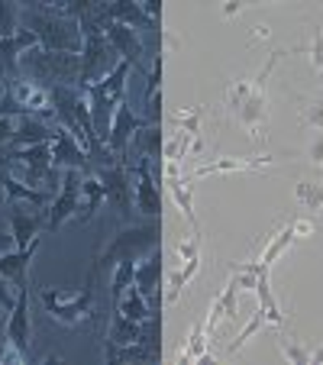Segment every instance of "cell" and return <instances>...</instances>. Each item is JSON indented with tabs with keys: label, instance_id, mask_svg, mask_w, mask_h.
Returning a JSON list of instances; mask_svg holds the SVG:
<instances>
[{
	"label": "cell",
	"instance_id": "31",
	"mask_svg": "<svg viewBox=\"0 0 323 365\" xmlns=\"http://www.w3.org/2000/svg\"><path fill=\"white\" fill-rule=\"evenodd\" d=\"M200 272V259H191V262H181V269L168 278V294H165V304H175L181 297V291L191 284V278Z\"/></svg>",
	"mask_w": 323,
	"mask_h": 365
},
{
	"label": "cell",
	"instance_id": "7",
	"mask_svg": "<svg viewBox=\"0 0 323 365\" xmlns=\"http://www.w3.org/2000/svg\"><path fill=\"white\" fill-rule=\"evenodd\" d=\"M94 178L101 181L103 197L111 200V207L120 214V220H133L136 210V187H133V168L123 165V159L111 155L107 162H94L91 165Z\"/></svg>",
	"mask_w": 323,
	"mask_h": 365
},
{
	"label": "cell",
	"instance_id": "24",
	"mask_svg": "<svg viewBox=\"0 0 323 365\" xmlns=\"http://www.w3.org/2000/svg\"><path fill=\"white\" fill-rule=\"evenodd\" d=\"M81 175H84V178H81V197H78L75 220L78 223H91L107 197H103V187H101V181L94 178V172H81Z\"/></svg>",
	"mask_w": 323,
	"mask_h": 365
},
{
	"label": "cell",
	"instance_id": "22",
	"mask_svg": "<svg viewBox=\"0 0 323 365\" xmlns=\"http://www.w3.org/2000/svg\"><path fill=\"white\" fill-rule=\"evenodd\" d=\"M236 294H240V282H236L233 275H230L227 288H223L220 297H213L210 304V314H207V336H217V327L223 324V320H236Z\"/></svg>",
	"mask_w": 323,
	"mask_h": 365
},
{
	"label": "cell",
	"instance_id": "26",
	"mask_svg": "<svg viewBox=\"0 0 323 365\" xmlns=\"http://www.w3.org/2000/svg\"><path fill=\"white\" fill-rule=\"evenodd\" d=\"M58 130L62 126H46L39 117H20L16 120V133H14V143L10 145H36V143H56Z\"/></svg>",
	"mask_w": 323,
	"mask_h": 365
},
{
	"label": "cell",
	"instance_id": "39",
	"mask_svg": "<svg viewBox=\"0 0 323 365\" xmlns=\"http://www.w3.org/2000/svg\"><path fill=\"white\" fill-rule=\"evenodd\" d=\"M200 236H204V233H200V230H194L191 240L181 242V246H178V262H191V259H200V242H204Z\"/></svg>",
	"mask_w": 323,
	"mask_h": 365
},
{
	"label": "cell",
	"instance_id": "48",
	"mask_svg": "<svg viewBox=\"0 0 323 365\" xmlns=\"http://www.w3.org/2000/svg\"><path fill=\"white\" fill-rule=\"evenodd\" d=\"M10 240H14V233H7V230L0 227V252H7V246H10Z\"/></svg>",
	"mask_w": 323,
	"mask_h": 365
},
{
	"label": "cell",
	"instance_id": "2",
	"mask_svg": "<svg viewBox=\"0 0 323 365\" xmlns=\"http://www.w3.org/2000/svg\"><path fill=\"white\" fill-rule=\"evenodd\" d=\"M20 20L29 33L36 36L39 48H48V52H71V56H81L84 52V33L81 23L71 20V16L52 14L39 4V7H20Z\"/></svg>",
	"mask_w": 323,
	"mask_h": 365
},
{
	"label": "cell",
	"instance_id": "15",
	"mask_svg": "<svg viewBox=\"0 0 323 365\" xmlns=\"http://www.w3.org/2000/svg\"><path fill=\"white\" fill-rule=\"evenodd\" d=\"M133 168V181H136V210L145 217H155L162 220V191L155 185V175H152V162L149 159H139V165Z\"/></svg>",
	"mask_w": 323,
	"mask_h": 365
},
{
	"label": "cell",
	"instance_id": "49",
	"mask_svg": "<svg viewBox=\"0 0 323 365\" xmlns=\"http://www.w3.org/2000/svg\"><path fill=\"white\" fill-rule=\"evenodd\" d=\"M310 362L323 365V346H317V349H310Z\"/></svg>",
	"mask_w": 323,
	"mask_h": 365
},
{
	"label": "cell",
	"instance_id": "38",
	"mask_svg": "<svg viewBox=\"0 0 323 365\" xmlns=\"http://www.w3.org/2000/svg\"><path fill=\"white\" fill-rule=\"evenodd\" d=\"M278 349L284 352V359H288L291 365H307L310 362V349H307V346L294 343V339H288V336H278Z\"/></svg>",
	"mask_w": 323,
	"mask_h": 365
},
{
	"label": "cell",
	"instance_id": "8",
	"mask_svg": "<svg viewBox=\"0 0 323 365\" xmlns=\"http://www.w3.org/2000/svg\"><path fill=\"white\" fill-rule=\"evenodd\" d=\"M10 159L14 168H23V185H42L56 187V168H52V143H36V145H10Z\"/></svg>",
	"mask_w": 323,
	"mask_h": 365
},
{
	"label": "cell",
	"instance_id": "46",
	"mask_svg": "<svg viewBox=\"0 0 323 365\" xmlns=\"http://www.w3.org/2000/svg\"><path fill=\"white\" fill-rule=\"evenodd\" d=\"M7 320H0V362H4V356H7Z\"/></svg>",
	"mask_w": 323,
	"mask_h": 365
},
{
	"label": "cell",
	"instance_id": "12",
	"mask_svg": "<svg viewBox=\"0 0 323 365\" xmlns=\"http://www.w3.org/2000/svg\"><path fill=\"white\" fill-rule=\"evenodd\" d=\"M7 343L14 346L23 359L29 356V346H33V324H29V282L16 288V304L10 307V320H7Z\"/></svg>",
	"mask_w": 323,
	"mask_h": 365
},
{
	"label": "cell",
	"instance_id": "10",
	"mask_svg": "<svg viewBox=\"0 0 323 365\" xmlns=\"http://www.w3.org/2000/svg\"><path fill=\"white\" fill-rule=\"evenodd\" d=\"M162 272H165V252H162V246H155L149 255H143L136 262V272H133V284L152 304V310H162Z\"/></svg>",
	"mask_w": 323,
	"mask_h": 365
},
{
	"label": "cell",
	"instance_id": "9",
	"mask_svg": "<svg viewBox=\"0 0 323 365\" xmlns=\"http://www.w3.org/2000/svg\"><path fill=\"white\" fill-rule=\"evenodd\" d=\"M94 278H97V272L91 269L88 284H84L81 291H75V294H71L68 301L42 304V307H46V314H48L52 320H58V324H68V327L91 320V317H94Z\"/></svg>",
	"mask_w": 323,
	"mask_h": 365
},
{
	"label": "cell",
	"instance_id": "51",
	"mask_svg": "<svg viewBox=\"0 0 323 365\" xmlns=\"http://www.w3.org/2000/svg\"><path fill=\"white\" fill-rule=\"evenodd\" d=\"M7 84H10V81H4V75H0V97H4V91H7Z\"/></svg>",
	"mask_w": 323,
	"mask_h": 365
},
{
	"label": "cell",
	"instance_id": "3",
	"mask_svg": "<svg viewBox=\"0 0 323 365\" xmlns=\"http://www.w3.org/2000/svg\"><path fill=\"white\" fill-rule=\"evenodd\" d=\"M20 71L26 81L39 84V88H78L81 84V56L71 52H48V48H26L20 56Z\"/></svg>",
	"mask_w": 323,
	"mask_h": 365
},
{
	"label": "cell",
	"instance_id": "33",
	"mask_svg": "<svg viewBox=\"0 0 323 365\" xmlns=\"http://www.w3.org/2000/svg\"><path fill=\"white\" fill-rule=\"evenodd\" d=\"M294 197L304 210H320L323 207V185H310V181H301L294 187Z\"/></svg>",
	"mask_w": 323,
	"mask_h": 365
},
{
	"label": "cell",
	"instance_id": "30",
	"mask_svg": "<svg viewBox=\"0 0 323 365\" xmlns=\"http://www.w3.org/2000/svg\"><path fill=\"white\" fill-rule=\"evenodd\" d=\"M255 294H259V307H262V314H265V327H282L284 314H282V307H278L275 294H272V282H268V275H259V282H255Z\"/></svg>",
	"mask_w": 323,
	"mask_h": 365
},
{
	"label": "cell",
	"instance_id": "20",
	"mask_svg": "<svg viewBox=\"0 0 323 365\" xmlns=\"http://www.w3.org/2000/svg\"><path fill=\"white\" fill-rule=\"evenodd\" d=\"M7 91L23 107L26 117H46V113H52V97H48V91L39 88V84L26 81V78H16V81L7 84Z\"/></svg>",
	"mask_w": 323,
	"mask_h": 365
},
{
	"label": "cell",
	"instance_id": "4",
	"mask_svg": "<svg viewBox=\"0 0 323 365\" xmlns=\"http://www.w3.org/2000/svg\"><path fill=\"white\" fill-rule=\"evenodd\" d=\"M133 75V65L130 62H120L111 75L103 78L97 84H88L84 97H88V107H91V120H94V136L101 143H107L111 136V126H113V117H117V107L123 103V94H126V78Z\"/></svg>",
	"mask_w": 323,
	"mask_h": 365
},
{
	"label": "cell",
	"instance_id": "45",
	"mask_svg": "<svg viewBox=\"0 0 323 365\" xmlns=\"http://www.w3.org/2000/svg\"><path fill=\"white\" fill-rule=\"evenodd\" d=\"M294 233H297V240H301V236H310L314 233V223L310 220H294Z\"/></svg>",
	"mask_w": 323,
	"mask_h": 365
},
{
	"label": "cell",
	"instance_id": "41",
	"mask_svg": "<svg viewBox=\"0 0 323 365\" xmlns=\"http://www.w3.org/2000/svg\"><path fill=\"white\" fill-rule=\"evenodd\" d=\"M14 304H16V294L10 291V278L0 275V307L10 314V307H14Z\"/></svg>",
	"mask_w": 323,
	"mask_h": 365
},
{
	"label": "cell",
	"instance_id": "43",
	"mask_svg": "<svg viewBox=\"0 0 323 365\" xmlns=\"http://www.w3.org/2000/svg\"><path fill=\"white\" fill-rule=\"evenodd\" d=\"M143 7V14L149 16V20H162V0H145V4H139Z\"/></svg>",
	"mask_w": 323,
	"mask_h": 365
},
{
	"label": "cell",
	"instance_id": "16",
	"mask_svg": "<svg viewBox=\"0 0 323 365\" xmlns=\"http://www.w3.org/2000/svg\"><path fill=\"white\" fill-rule=\"evenodd\" d=\"M149 120L145 117H136V113L126 107V101L117 107V117H113V126H111V136H107V149L117 155V159H126V152H130V143L139 130H145Z\"/></svg>",
	"mask_w": 323,
	"mask_h": 365
},
{
	"label": "cell",
	"instance_id": "1",
	"mask_svg": "<svg viewBox=\"0 0 323 365\" xmlns=\"http://www.w3.org/2000/svg\"><path fill=\"white\" fill-rule=\"evenodd\" d=\"M103 4H88V10L81 14V33H84V52H81V84L78 88H88V84H97L111 75L123 58L117 56V48L111 46L107 33H103Z\"/></svg>",
	"mask_w": 323,
	"mask_h": 365
},
{
	"label": "cell",
	"instance_id": "5",
	"mask_svg": "<svg viewBox=\"0 0 323 365\" xmlns=\"http://www.w3.org/2000/svg\"><path fill=\"white\" fill-rule=\"evenodd\" d=\"M158 242H162V220H155V217H149L145 223H136V227H123L101 252H97L94 272L107 269V265H117V262H123V259L139 262V259L149 255Z\"/></svg>",
	"mask_w": 323,
	"mask_h": 365
},
{
	"label": "cell",
	"instance_id": "23",
	"mask_svg": "<svg viewBox=\"0 0 323 365\" xmlns=\"http://www.w3.org/2000/svg\"><path fill=\"white\" fill-rule=\"evenodd\" d=\"M39 242L42 240L36 236L26 249H16V252H4V255H0V275L10 278L16 288H20V284H26L29 282L26 269H29V262H33V255H36V249H39Z\"/></svg>",
	"mask_w": 323,
	"mask_h": 365
},
{
	"label": "cell",
	"instance_id": "40",
	"mask_svg": "<svg viewBox=\"0 0 323 365\" xmlns=\"http://www.w3.org/2000/svg\"><path fill=\"white\" fill-rule=\"evenodd\" d=\"M14 172V159H10V149L7 145H0V204H4V197H7V191H4V185H7V175Z\"/></svg>",
	"mask_w": 323,
	"mask_h": 365
},
{
	"label": "cell",
	"instance_id": "13",
	"mask_svg": "<svg viewBox=\"0 0 323 365\" xmlns=\"http://www.w3.org/2000/svg\"><path fill=\"white\" fill-rule=\"evenodd\" d=\"M7 217H10V233H14L16 249H26L29 242L39 236V230L48 223V210L46 207H23V204H7Z\"/></svg>",
	"mask_w": 323,
	"mask_h": 365
},
{
	"label": "cell",
	"instance_id": "18",
	"mask_svg": "<svg viewBox=\"0 0 323 365\" xmlns=\"http://www.w3.org/2000/svg\"><path fill=\"white\" fill-rule=\"evenodd\" d=\"M103 14H107V20H117V23H123V26L152 36V39H155V48H162V29H158L155 20H149V16L143 14V7H139V4H130V0L103 4Z\"/></svg>",
	"mask_w": 323,
	"mask_h": 365
},
{
	"label": "cell",
	"instance_id": "17",
	"mask_svg": "<svg viewBox=\"0 0 323 365\" xmlns=\"http://www.w3.org/2000/svg\"><path fill=\"white\" fill-rule=\"evenodd\" d=\"M275 165L272 155H249V159H240V155H223V159H213V162H204L198 165L191 175H188V185L198 178H207V175H233V172H262V168Z\"/></svg>",
	"mask_w": 323,
	"mask_h": 365
},
{
	"label": "cell",
	"instance_id": "19",
	"mask_svg": "<svg viewBox=\"0 0 323 365\" xmlns=\"http://www.w3.org/2000/svg\"><path fill=\"white\" fill-rule=\"evenodd\" d=\"M52 168H78V172H91V152L71 136L68 130H58L56 143H52Z\"/></svg>",
	"mask_w": 323,
	"mask_h": 365
},
{
	"label": "cell",
	"instance_id": "29",
	"mask_svg": "<svg viewBox=\"0 0 323 365\" xmlns=\"http://www.w3.org/2000/svg\"><path fill=\"white\" fill-rule=\"evenodd\" d=\"M200 120H204V103H200V107H191V110H178V113H175V123L181 126L178 133H185V136L191 139V152H194V155H200V149H204V139H200Z\"/></svg>",
	"mask_w": 323,
	"mask_h": 365
},
{
	"label": "cell",
	"instance_id": "11",
	"mask_svg": "<svg viewBox=\"0 0 323 365\" xmlns=\"http://www.w3.org/2000/svg\"><path fill=\"white\" fill-rule=\"evenodd\" d=\"M81 178H84V175L78 172V168H68V172L62 175V191H58L56 200L48 204V223H46L48 233H56L65 220H71V217H75L78 197H81Z\"/></svg>",
	"mask_w": 323,
	"mask_h": 365
},
{
	"label": "cell",
	"instance_id": "44",
	"mask_svg": "<svg viewBox=\"0 0 323 365\" xmlns=\"http://www.w3.org/2000/svg\"><path fill=\"white\" fill-rule=\"evenodd\" d=\"M307 155H310V162H314V165H323V136H317L314 143H310Z\"/></svg>",
	"mask_w": 323,
	"mask_h": 365
},
{
	"label": "cell",
	"instance_id": "36",
	"mask_svg": "<svg viewBox=\"0 0 323 365\" xmlns=\"http://www.w3.org/2000/svg\"><path fill=\"white\" fill-rule=\"evenodd\" d=\"M301 52H307V56L314 58V68L323 75V29H314L310 42H304V46H294V48H291V56H301Z\"/></svg>",
	"mask_w": 323,
	"mask_h": 365
},
{
	"label": "cell",
	"instance_id": "47",
	"mask_svg": "<svg viewBox=\"0 0 323 365\" xmlns=\"http://www.w3.org/2000/svg\"><path fill=\"white\" fill-rule=\"evenodd\" d=\"M242 4H236V0H230V4H223V16H240L242 14Z\"/></svg>",
	"mask_w": 323,
	"mask_h": 365
},
{
	"label": "cell",
	"instance_id": "42",
	"mask_svg": "<svg viewBox=\"0 0 323 365\" xmlns=\"http://www.w3.org/2000/svg\"><path fill=\"white\" fill-rule=\"evenodd\" d=\"M14 133H16V120L14 117H4V120H0V145H10V143H14Z\"/></svg>",
	"mask_w": 323,
	"mask_h": 365
},
{
	"label": "cell",
	"instance_id": "14",
	"mask_svg": "<svg viewBox=\"0 0 323 365\" xmlns=\"http://www.w3.org/2000/svg\"><path fill=\"white\" fill-rule=\"evenodd\" d=\"M103 33H107L111 46L117 48V56L123 58V62H130L136 71H145V42L136 36V29L123 26V23H117V20H103ZM145 75H149V71H145Z\"/></svg>",
	"mask_w": 323,
	"mask_h": 365
},
{
	"label": "cell",
	"instance_id": "21",
	"mask_svg": "<svg viewBox=\"0 0 323 365\" xmlns=\"http://www.w3.org/2000/svg\"><path fill=\"white\" fill-rule=\"evenodd\" d=\"M33 46H39V42H36V36L29 29H20L10 39H0V75H7L10 81H16V75H20V56Z\"/></svg>",
	"mask_w": 323,
	"mask_h": 365
},
{
	"label": "cell",
	"instance_id": "27",
	"mask_svg": "<svg viewBox=\"0 0 323 365\" xmlns=\"http://www.w3.org/2000/svg\"><path fill=\"white\" fill-rule=\"evenodd\" d=\"M113 310H117V314H123L126 320H136V324H145V320L155 314V310H152V304L139 294L136 284H130V288H126L123 294L113 301Z\"/></svg>",
	"mask_w": 323,
	"mask_h": 365
},
{
	"label": "cell",
	"instance_id": "34",
	"mask_svg": "<svg viewBox=\"0 0 323 365\" xmlns=\"http://www.w3.org/2000/svg\"><path fill=\"white\" fill-rule=\"evenodd\" d=\"M301 123L323 130V97H301Z\"/></svg>",
	"mask_w": 323,
	"mask_h": 365
},
{
	"label": "cell",
	"instance_id": "35",
	"mask_svg": "<svg viewBox=\"0 0 323 365\" xmlns=\"http://www.w3.org/2000/svg\"><path fill=\"white\" fill-rule=\"evenodd\" d=\"M16 33H20V7L0 0V39H10Z\"/></svg>",
	"mask_w": 323,
	"mask_h": 365
},
{
	"label": "cell",
	"instance_id": "6",
	"mask_svg": "<svg viewBox=\"0 0 323 365\" xmlns=\"http://www.w3.org/2000/svg\"><path fill=\"white\" fill-rule=\"evenodd\" d=\"M282 56H288V52L278 48V52L268 56V62L262 65V71L255 75V84H252V91H249V97L233 110V117L249 130V136H252L255 145H262L268 139V94H265V84H268V78H272V71H275V65L282 62Z\"/></svg>",
	"mask_w": 323,
	"mask_h": 365
},
{
	"label": "cell",
	"instance_id": "50",
	"mask_svg": "<svg viewBox=\"0 0 323 365\" xmlns=\"http://www.w3.org/2000/svg\"><path fill=\"white\" fill-rule=\"evenodd\" d=\"M255 39H268V26H255Z\"/></svg>",
	"mask_w": 323,
	"mask_h": 365
},
{
	"label": "cell",
	"instance_id": "28",
	"mask_svg": "<svg viewBox=\"0 0 323 365\" xmlns=\"http://www.w3.org/2000/svg\"><path fill=\"white\" fill-rule=\"evenodd\" d=\"M4 191H7V204H33V207H48V204H52V194H48L46 187L23 185L20 178H14V172L7 175V185H4Z\"/></svg>",
	"mask_w": 323,
	"mask_h": 365
},
{
	"label": "cell",
	"instance_id": "25",
	"mask_svg": "<svg viewBox=\"0 0 323 365\" xmlns=\"http://www.w3.org/2000/svg\"><path fill=\"white\" fill-rule=\"evenodd\" d=\"M207 346H210L207 324H204V320H198V324L191 327V333L185 336V343H181L175 362H178V365H185V362H210V352H207Z\"/></svg>",
	"mask_w": 323,
	"mask_h": 365
},
{
	"label": "cell",
	"instance_id": "37",
	"mask_svg": "<svg viewBox=\"0 0 323 365\" xmlns=\"http://www.w3.org/2000/svg\"><path fill=\"white\" fill-rule=\"evenodd\" d=\"M262 327H265V314H262V307H259V310H255V314H252V320H249V324H246V327H242V330H240V336H236L233 343H230V349H227L230 356H233V352H240L242 346H246L249 339H252L255 333L262 330Z\"/></svg>",
	"mask_w": 323,
	"mask_h": 365
},
{
	"label": "cell",
	"instance_id": "32",
	"mask_svg": "<svg viewBox=\"0 0 323 365\" xmlns=\"http://www.w3.org/2000/svg\"><path fill=\"white\" fill-rule=\"evenodd\" d=\"M133 272H136V262H130V259L117 262V269H113V278H111V304L117 301V297L133 284Z\"/></svg>",
	"mask_w": 323,
	"mask_h": 365
}]
</instances>
